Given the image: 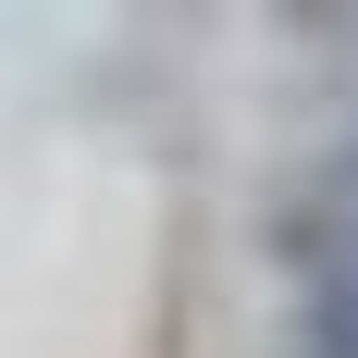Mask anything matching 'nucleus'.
<instances>
[{"instance_id":"nucleus-1","label":"nucleus","mask_w":358,"mask_h":358,"mask_svg":"<svg viewBox=\"0 0 358 358\" xmlns=\"http://www.w3.org/2000/svg\"><path fill=\"white\" fill-rule=\"evenodd\" d=\"M296 259H309L296 358H358V148L309 185V210H296Z\"/></svg>"}]
</instances>
